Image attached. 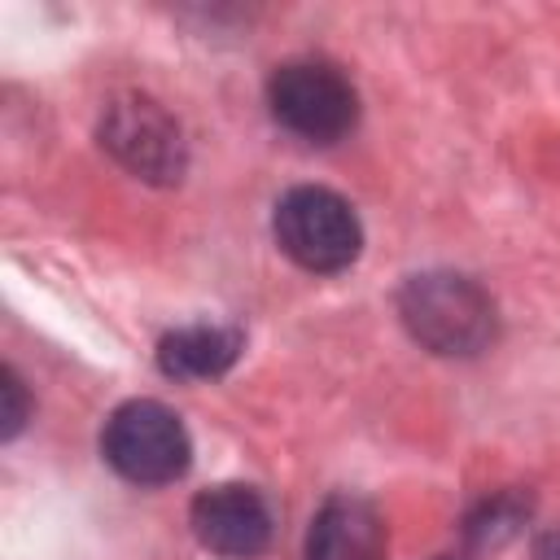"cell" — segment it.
I'll return each instance as SVG.
<instances>
[{"instance_id":"obj_5","label":"cell","mask_w":560,"mask_h":560,"mask_svg":"<svg viewBox=\"0 0 560 560\" xmlns=\"http://www.w3.org/2000/svg\"><path fill=\"white\" fill-rule=\"evenodd\" d=\"M96 136H101V149L144 184H179L188 171V144L175 114H166L144 92L114 96L101 109Z\"/></svg>"},{"instance_id":"obj_11","label":"cell","mask_w":560,"mask_h":560,"mask_svg":"<svg viewBox=\"0 0 560 560\" xmlns=\"http://www.w3.org/2000/svg\"><path fill=\"white\" fill-rule=\"evenodd\" d=\"M534 560H560V529H547L534 542Z\"/></svg>"},{"instance_id":"obj_7","label":"cell","mask_w":560,"mask_h":560,"mask_svg":"<svg viewBox=\"0 0 560 560\" xmlns=\"http://www.w3.org/2000/svg\"><path fill=\"white\" fill-rule=\"evenodd\" d=\"M385 521L359 494H328L306 529V560H385Z\"/></svg>"},{"instance_id":"obj_10","label":"cell","mask_w":560,"mask_h":560,"mask_svg":"<svg viewBox=\"0 0 560 560\" xmlns=\"http://www.w3.org/2000/svg\"><path fill=\"white\" fill-rule=\"evenodd\" d=\"M0 394H4V438H18L22 433V424H26V389H22V381H18V372L13 368H4L0 372Z\"/></svg>"},{"instance_id":"obj_8","label":"cell","mask_w":560,"mask_h":560,"mask_svg":"<svg viewBox=\"0 0 560 560\" xmlns=\"http://www.w3.org/2000/svg\"><path fill=\"white\" fill-rule=\"evenodd\" d=\"M241 350H245L241 328L184 324V328H171L158 341V368L171 381H210V376H223L241 359Z\"/></svg>"},{"instance_id":"obj_6","label":"cell","mask_w":560,"mask_h":560,"mask_svg":"<svg viewBox=\"0 0 560 560\" xmlns=\"http://www.w3.org/2000/svg\"><path fill=\"white\" fill-rule=\"evenodd\" d=\"M188 525H192L197 542L223 560L262 556L271 542V529H276L267 499L241 481H223V486L201 490L188 508Z\"/></svg>"},{"instance_id":"obj_1","label":"cell","mask_w":560,"mask_h":560,"mask_svg":"<svg viewBox=\"0 0 560 560\" xmlns=\"http://www.w3.org/2000/svg\"><path fill=\"white\" fill-rule=\"evenodd\" d=\"M398 315L407 332L442 354V359H472L490 350L499 332V311L490 293L459 276V271H420L398 289Z\"/></svg>"},{"instance_id":"obj_2","label":"cell","mask_w":560,"mask_h":560,"mask_svg":"<svg viewBox=\"0 0 560 560\" xmlns=\"http://www.w3.org/2000/svg\"><path fill=\"white\" fill-rule=\"evenodd\" d=\"M105 464L131 486H171L192 464L184 420L158 398H131L109 411L101 429Z\"/></svg>"},{"instance_id":"obj_3","label":"cell","mask_w":560,"mask_h":560,"mask_svg":"<svg viewBox=\"0 0 560 560\" xmlns=\"http://www.w3.org/2000/svg\"><path fill=\"white\" fill-rule=\"evenodd\" d=\"M267 109L289 136H298L306 144H332V140L354 131L359 92L332 61L293 57V61L271 70Z\"/></svg>"},{"instance_id":"obj_9","label":"cell","mask_w":560,"mask_h":560,"mask_svg":"<svg viewBox=\"0 0 560 560\" xmlns=\"http://www.w3.org/2000/svg\"><path fill=\"white\" fill-rule=\"evenodd\" d=\"M525 516H529V499H521L516 490H503V494H494V499L472 508V516L464 521V538H468L472 551L499 547L525 525Z\"/></svg>"},{"instance_id":"obj_4","label":"cell","mask_w":560,"mask_h":560,"mask_svg":"<svg viewBox=\"0 0 560 560\" xmlns=\"http://www.w3.org/2000/svg\"><path fill=\"white\" fill-rule=\"evenodd\" d=\"M271 232H276V245L302 271H315V276L346 271L359 258V249H363L359 214L350 210V201L341 192L319 188V184L289 188L276 201Z\"/></svg>"}]
</instances>
